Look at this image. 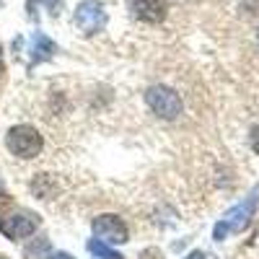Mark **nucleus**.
<instances>
[{"label": "nucleus", "instance_id": "obj_1", "mask_svg": "<svg viewBox=\"0 0 259 259\" xmlns=\"http://www.w3.org/2000/svg\"><path fill=\"white\" fill-rule=\"evenodd\" d=\"M6 148H8V153L16 156V158H36L41 153V148H45V138H41V133L36 127L31 124H16L8 130V135H6Z\"/></svg>", "mask_w": 259, "mask_h": 259}, {"label": "nucleus", "instance_id": "obj_2", "mask_svg": "<svg viewBox=\"0 0 259 259\" xmlns=\"http://www.w3.org/2000/svg\"><path fill=\"white\" fill-rule=\"evenodd\" d=\"M145 104L150 106V112L156 117L166 122L177 119L182 114V96L174 89H168V85H150L145 91Z\"/></svg>", "mask_w": 259, "mask_h": 259}, {"label": "nucleus", "instance_id": "obj_3", "mask_svg": "<svg viewBox=\"0 0 259 259\" xmlns=\"http://www.w3.org/2000/svg\"><path fill=\"white\" fill-rule=\"evenodd\" d=\"M254 207H256V194H251L246 202L231 207V210L223 215V221L215 226V241H223L228 233L244 231V228L249 226V221H251V215H254Z\"/></svg>", "mask_w": 259, "mask_h": 259}, {"label": "nucleus", "instance_id": "obj_4", "mask_svg": "<svg viewBox=\"0 0 259 259\" xmlns=\"http://www.w3.org/2000/svg\"><path fill=\"white\" fill-rule=\"evenodd\" d=\"M91 231H94V239L109 244V246H114V244H127V241H130V228H127V223L119 218V215H114V212H106V215H99V218H94Z\"/></svg>", "mask_w": 259, "mask_h": 259}, {"label": "nucleus", "instance_id": "obj_5", "mask_svg": "<svg viewBox=\"0 0 259 259\" xmlns=\"http://www.w3.org/2000/svg\"><path fill=\"white\" fill-rule=\"evenodd\" d=\"M36 228H39V218L34 212H26V210H16V212L0 218V233L11 241L29 239V236L36 233Z\"/></svg>", "mask_w": 259, "mask_h": 259}, {"label": "nucleus", "instance_id": "obj_6", "mask_svg": "<svg viewBox=\"0 0 259 259\" xmlns=\"http://www.w3.org/2000/svg\"><path fill=\"white\" fill-rule=\"evenodd\" d=\"M73 21H75V26H78L85 36L101 31V29L106 26L104 3H101V0H80L78 8H75V13H73Z\"/></svg>", "mask_w": 259, "mask_h": 259}, {"label": "nucleus", "instance_id": "obj_7", "mask_svg": "<svg viewBox=\"0 0 259 259\" xmlns=\"http://www.w3.org/2000/svg\"><path fill=\"white\" fill-rule=\"evenodd\" d=\"M127 11L143 24H161L166 18V0H127Z\"/></svg>", "mask_w": 259, "mask_h": 259}, {"label": "nucleus", "instance_id": "obj_8", "mask_svg": "<svg viewBox=\"0 0 259 259\" xmlns=\"http://www.w3.org/2000/svg\"><path fill=\"white\" fill-rule=\"evenodd\" d=\"M55 52H57L55 41L50 36H45L41 31H34V36H31V62H45Z\"/></svg>", "mask_w": 259, "mask_h": 259}, {"label": "nucleus", "instance_id": "obj_9", "mask_svg": "<svg viewBox=\"0 0 259 259\" xmlns=\"http://www.w3.org/2000/svg\"><path fill=\"white\" fill-rule=\"evenodd\" d=\"M89 251H91L96 259H124L119 251H114L109 244H104V241H99V239H91V241H89Z\"/></svg>", "mask_w": 259, "mask_h": 259}, {"label": "nucleus", "instance_id": "obj_10", "mask_svg": "<svg viewBox=\"0 0 259 259\" xmlns=\"http://www.w3.org/2000/svg\"><path fill=\"white\" fill-rule=\"evenodd\" d=\"M45 251H50V244H47V241H41L39 246H36V244L26 246V256H36V254H45Z\"/></svg>", "mask_w": 259, "mask_h": 259}, {"label": "nucleus", "instance_id": "obj_11", "mask_svg": "<svg viewBox=\"0 0 259 259\" xmlns=\"http://www.w3.org/2000/svg\"><path fill=\"white\" fill-rule=\"evenodd\" d=\"M251 148H254V153H259V124L251 130Z\"/></svg>", "mask_w": 259, "mask_h": 259}, {"label": "nucleus", "instance_id": "obj_12", "mask_svg": "<svg viewBox=\"0 0 259 259\" xmlns=\"http://www.w3.org/2000/svg\"><path fill=\"white\" fill-rule=\"evenodd\" d=\"M47 259H75L73 254H68V251H52Z\"/></svg>", "mask_w": 259, "mask_h": 259}, {"label": "nucleus", "instance_id": "obj_13", "mask_svg": "<svg viewBox=\"0 0 259 259\" xmlns=\"http://www.w3.org/2000/svg\"><path fill=\"white\" fill-rule=\"evenodd\" d=\"M184 259H207V256H205V254H202L200 249H194V251H189V254H187Z\"/></svg>", "mask_w": 259, "mask_h": 259}, {"label": "nucleus", "instance_id": "obj_14", "mask_svg": "<svg viewBox=\"0 0 259 259\" xmlns=\"http://www.w3.org/2000/svg\"><path fill=\"white\" fill-rule=\"evenodd\" d=\"M6 200V187H3V182H0V202Z\"/></svg>", "mask_w": 259, "mask_h": 259}, {"label": "nucleus", "instance_id": "obj_15", "mask_svg": "<svg viewBox=\"0 0 259 259\" xmlns=\"http://www.w3.org/2000/svg\"><path fill=\"white\" fill-rule=\"evenodd\" d=\"M50 3V8H55V6H60V0H47Z\"/></svg>", "mask_w": 259, "mask_h": 259}, {"label": "nucleus", "instance_id": "obj_16", "mask_svg": "<svg viewBox=\"0 0 259 259\" xmlns=\"http://www.w3.org/2000/svg\"><path fill=\"white\" fill-rule=\"evenodd\" d=\"M0 60H3V52H0Z\"/></svg>", "mask_w": 259, "mask_h": 259}, {"label": "nucleus", "instance_id": "obj_17", "mask_svg": "<svg viewBox=\"0 0 259 259\" xmlns=\"http://www.w3.org/2000/svg\"><path fill=\"white\" fill-rule=\"evenodd\" d=\"M0 6H3V0H0Z\"/></svg>", "mask_w": 259, "mask_h": 259}, {"label": "nucleus", "instance_id": "obj_18", "mask_svg": "<svg viewBox=\"0 0 259 259\" xmlns=\"http://www.w3.org/2000/svg\"><path fill=\"white\" fill-rule=\"evenodd\" d=\"M0 259H6V256H0Z\"/></svg>", "mask_w": 259, "mask_h": 259}]
</instances>
